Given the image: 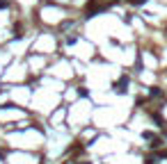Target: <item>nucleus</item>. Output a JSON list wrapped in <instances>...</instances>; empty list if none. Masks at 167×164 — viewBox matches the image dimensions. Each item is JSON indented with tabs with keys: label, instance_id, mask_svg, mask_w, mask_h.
Wrapping results in <instances>:
<instances>
[{
	"label": "nucleus",
	"instance_id": "obj_1",
	"mask_svg": "<svg viewBox=\"0 0 167 164\" xmlns=\"http://www.w3.org/2000/svg\"><path fill=\"white\" fill-rule=\"evenodd\" d=\"M126 84H128V78L124 75V78L119 80L117 84H114V91H117V93H124V91H126Z\"/></svg>",
	"mask_w": 167,
	"mask_h": 164
},
{
	"label": "nucleus",
	"instance_id": "obj_2",
	"mask_svg": "<svg viewBox=\"0 0 167 164\" xmlns=\"http://www.w3.org/2000/svg\"><path fill=\"white\" fill-rule=\"evenodd\" d=\"M160 93H163V91H160V89H158V87H153V89H151V91H149V96H151V98H158V96H160Z\"/></svg>",
	"mask_w": 167,
	"mask_h": 164
}]
</instances>
